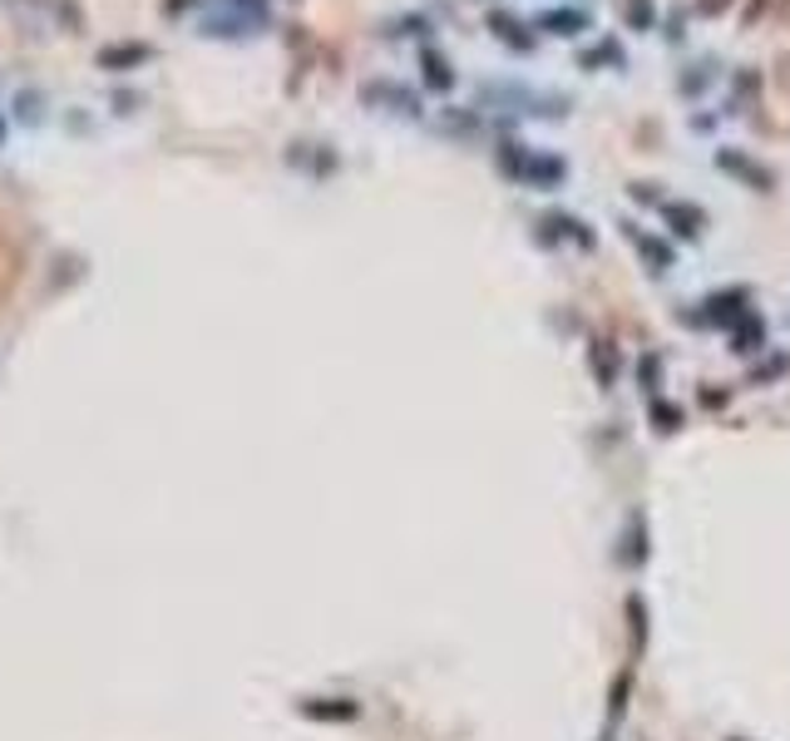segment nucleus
<instances>
[{"instance_id": "obj_1", "label": "nucleus", "mask_w": 790, "mask_h": 741, "mask_svg": "<svg viewBox=\"0 0 790 741\" xmlns=\"http://www.w3.org/2000/svg\"><path fill=\"white\" fill-rule=\"evenodd\" d=\"M494 164H499L504 178H514V183L523 188H558L563 178H568V164H563L558 154H543V148H529V144H514V138H504L499 148H494Z\"/></svg>"}, {"instance_id": "obj_2", "label": "nucleus", "mask_w": 790, "mask_h": 741, "mask_svg": "<svg viewBox=\"0 0 790 741\" xmlns=\"http://www.w3.org/2000/svg\"><path fill=\"white\" fill-rule=\"evenodd\" d=\"M267 25V0H217L203 15V35H252Z\"/></svg>"}, {"instance_id": "obj_3", "label": "nucleus", "mask_w": 790, "mask_h": 741, "mask_svg": "<svg viewBox=\"0 0 790 741\" xmlns=\"http://www.w3.org/2000/svg\"><path fill=\"white\" fill-rule=\"evenodd\" d=\"M697 306H701V312L691 316L697 326H721V332H736V326L751 316V292H746V287H726V292L701 296Z\"/></svg>"}, {"instance_id": "obj_4", "label": "nucleus", "mask_w": 790, "mask_h": 741, "mask_svg": "<svg viewBox=\"0 0 790 741\" xmlns=\"http://www.w3.org/2000/svg\"><path fill=\"white\" fill-rule=\"evenodd\" d=\"M622 227V237L632 243V252L647 262V272L652 277H667L672 272V262H677V252H672V243H662L657 233H647V227H637V223H618Z\"/></svg>"}, {"instance_id": "obj_5", "label": "nucleus", "mask_w": 790, "mask_h": 741, "mask_svg": "<svg viewBox=\"0 0 790 741\" xmlns=\"http://www.w3.org/2000/svg\"><path fill=\"white\" fill-rule=\"evenodd\" d=\"M539 243L543 247H558V243H573V247H592L598 237L588 233V223L573 213H543L539 217Z\"/></svg>"}, {"instance_id": "obj_6", "label": "nucleus", "mask_w": 790, "mask_h": 741, "mask_svg": "<svg viewBox=\"0 0 790 741\" xmlns=\"http://www.w3.org/2000/svg\"><path fill=\"white\" fill-rule=\"evenodd\" d=\"M711 164H716L721 173L741 178L746 188H756V193H770V188H776V173H770V168H760L756 158H746L741 148H716V158H711Z\"/></svg>"}, {"instance_id": "obj_7", "label": "nucleus", "mask_w": 790, "mask_h": 741, "mask_svg": "<svg viewBox=\"0 0 790 741\" xmlns=\"http://www.w3.org/2000/svg\"><path fill=\"white\" fill-rule=\"evenodd\" d=\"M365 104H385V114H405V119H420V99L410 94L405 85H391V79H371L361 89Z\"/></svg>"}, {"instance_id": "obj_8", "label": "nucleus", "mask_w": 790, "mask_h": 741, "mask_svg": "<svg viewBox=\"0 0 790 741\" xmlns=\"http://www.w3.org/2000/svg\"><path fill=\"white\" fill-rule=\"evenodd\" d=\"M662 217H667V227H672V237H681V243H697L701 233H707V207L701 203H662Z\"/></svg>"}, {"instance_id": "obj_9", "label": "nucleus", "mask_w": 790, "mask_h": 741, "mask_svg": "<svg viewBox=\"0 0 790 741\" xmlns=\"http://www.w3.org/2000/svg\"><path fill=\"white\" fill-rule=\"evenodd\" d=\"M533 25L543 30V35H558V40H573V35H583V30L592 25V15L588 10H578V5H553V10H543Z\"/></svg>"}, {"instance_id": "obj_10", "label": "nucleus", "mask_w": 790, "mask_h": 741, "mask_svg": "<svg viewBox=\"0 0 790 741\" xmlns=\"http://www.w3.org/2000/svg\"><path fill=\"white\" fill-rule=\"evenodd\" d=\"M302 711L306 717H321V721H351V717H361V701L356 697H306Z\"/></svg>"}, {"instance_id": "obj_11", "label": "nucleus", "mask_w": 790, "mask_h": 741, "mask_svg": "<svg viewBox=\"0 0 790 741\" xmlns=\"http://www.w3.org/2000/svg\"><path fill=\"white\" fill-rule=\"evenodd\" d=\"M598 65H612V69L628 65V49H622L618 35H602L598 45H588V49L578 55V69H598Z\"/></svg>"}, {"instance_id": "obj_12", "label": "nucleus", "mask_w": 790, "mask_h": 741, "mask_svg": "<svg viewBox=\"0 0 790 741\" xmlns=\"http://www.w3.org/2000/svg\"><path fill=\"white\" fill-rule=\"evenodd\" d=\"M588 366H592V375H598V385H602V391H612V385H618L622 356H618V346H612V341H592Z\"/></svg>"}, {"instance_id": "obj_13", "label": "nucleus", "mask_w": 790, "mask_h": 741, "mask_svg": "<svg viewBox=\"0 0 790 741\" xmlns=\"http://www.w3.org/2000/svg\"><path fill=\"white\" fill-rule=\"evenodd\" d=\"M731 351L736 356H756V351H766V322H760L756 312L746 316V322L731 332Z\"/></svg>"}, {"instance_id": "obj_14", "label": "nucleus", "mask_w": 790, "mask_h": 741, "mask_svg": "<svg viewBox=\"0 0 790 741\" xmlns=\"http://www.w3.org/2000/svg\"><path fill=\"white\" fill-rule=\"evenodd\" d=\"M489 30H494V35H499L509 49H523V55L533 49L529 25H519V20H514V15H504V10H494V15H489Z\"/></svg>"}, {"instance_id": "obj_15", "label": "nucleus", "mask_w": 790, "mask_h": 741, "mask_svg": "<svg viewBox=\"0 0 790 741\" xmlns=\"http://www.w3.org/2000/svg\"><path fill=\"white\" fill-rule=\"evenodd\" d=\"M420 69H425V85H430L435 94L454 89V69H450V59H444L440 49H420Z\"/></svg>"}, {"instance_id": "obj_16", "label": "nucleus", "mask_w": 790, "mask_h": 741, "mask_svg": "<svg viewBox=\"0 0 790 741\" xmlns=\"http://www.w3.org/2000/svg\"><path fill=\"white\" fill-rule=\"evenodd\" d=\"M622 563H628V569L647 563V524H642V514L628 519V549H622Z\"/></svg>"}, {"instance_id": "obj_17", "label": "nucleus", "mask_w": 790, "mask_h": 741, "mask_svg": "<svg viewBox=\"0 0 790 741\" xmlns=\"http://www.w3.org/2000/svg\"><path fill=\"white\" fill-rule=\"evenodd\" d=\"M760 89V75L756 69H741L736 79H731V114H741V109L751 104V94H756Z\"/></svg>"}, {"instance_id": "obj_18", "label": "nucleus", "mask_w": 790, "mask_h": 741, "mask_svg": "<svg viewBox=\"0 0 790 741\" xmlns=\"http://www.w3.org/2000/svg\"><path fill=\"white\" fill-rule=\"evenodd\" d=\"M711 79H716V65H711V59H701V65H691V75H687V79H677V89H681L687 99H697L701 89L711 85Z\"/></svg>"}, {"instance_id": "obj_19", "label": "nucleus", "mask_w": 790, "mask_h": 741, "mask_svg": "<svg viewBox=\"0 0 790 741\" xmlns=\"http://www.w3.org/2000/svg\"><path fill=\"white\" fill-rule=\"evenodd\" d=\"M637 381H642V391L657 401V385H662V356L657 351H642V361H637Z\"/></svg>"}, {"instance_id": "obj_20", "label": "nucleus", "mask_w": 790, "mask_h": 741, "mask_svg": "<svg viewBox=\"0 0 790 741\" xmlns=\"http://www.w3.org/2000/svg\"><path fill=\"white\" fill-rule=\"evenodd\" d=\"M657 25V5L652 0H628V30H652Z\"/></svg>"}, {"instance_id": "obj_21", "label": "nucleus", "mask_w": 790, "mask_h": 741, "mask_svg": "<svg viewBox=\"0 0 790 741\" xmlns=\"http://www.w3.org/2000/svg\"><path fill=\"white\" fill-rule=\"evenodd\" d=\"M652 425H657V435H672L681 425V411L667 401H652Z\"/></svg>"}, {"instance_id": "obj_22", "label": "nucleus", "mask_w": 790, "mask_h": 741, "mask_svg": "<svg viewBox=\"0 0 790 741\" xmlns=\"http://www.w3.org/2000/svg\"><path fill=\"white\" fill-rule=\"evenodd\" d=\"M786 371H790V356H770L766 366H756V375H751V381L766 385V381H776V375H786Z\"/></svg>"}, {"instance_id": "obj_23", "label": "nucleus", "mask_w": 790, "mask_h": 741, "mask_svg": "<svg viewBox=\"0 0 790 741\" xmlns=\"http://www.w3.org/2000/svg\"><path fill=\"white\" fill-rule=\"evenodd\" d=\"M628 618H632V638H647V603L637 593L628 598Z\"/></svg>"}, {"instance_id": "obj_24", "label": "nucleus", "mask_w": 790, "mask_h": 741, "mask_svg": "<svg viewBox=\"0 0 790 741\" xmlns=\"http://www.w3.org/2000/svg\"><path fill=\"white\" fill-rule=\"evenodd\" d=\"M628 687H632V677L622 672V677L612 682V721H622V711H628Z\"/></svg>"}, {"instance_id": "obj_25", "label": "nucleus", "mask_w": 790, "mask_h": 741, "mask_svg": "<svg viewBox=\"0 0 790 741\" xmlns=\"http://www.w3.org/2000/svg\"><path fill=\"white\" fill-rule=\"evenodd\" d=\"M736 5V0H697V15H707V20H716V15H726V10Z\"/></svg>"}, {"instance_id": "obj_26", "label": "nucleus", "mask_w": 790, "mask_h": 741, "mask_svg": "<svg viewBox=\"0 0 790 741\" xmlns=\"http://www.w3.org/2000/svg\"><path fill=\"white\" fill-rule=\"evenodd\" d=\"M628 193L637 198V203H662V193H657V183H628Z\"/></svg>"}, {"instance_id": "obj_27", "label": "nucleus", "mask_w": 790, "mask_h": 741, "mask_svg": "<svg viewBox=\"0 0 790 741\" xmlns=\"http://www.w3.org/2000/svg\"><path fill=\"white\" fill-rule=\"evenodd\" d=\"M0 138H5V124H0Z\"/></svg>"}, {"instance_id": "obj_28", "label": "nucleus", "mask_w": 790, "mask_h": 741, "mask_svg": "<svg viewBox=\"0 0 790 741\" xmlns=\"http://www.w3.org/2000/svg\"><path fill=\"white\" fill-rule=\"evenodd\" d=\"M731 741H746V737H731Z\"/></svg>"}, {"instance_id": "obj_29", "label": "nucleus", "mask_w": 790, "mask_h": 741, "mask_svg": "<svg viewBox=\"0 0 790 741\" xmlns=\"http://www.w3.org/2000/svg\"><path fill=\"white\" fill-rule=\"evenodd\" d=\"M602 741H612V737H602Z\"/></svg>"}]
</instances>
